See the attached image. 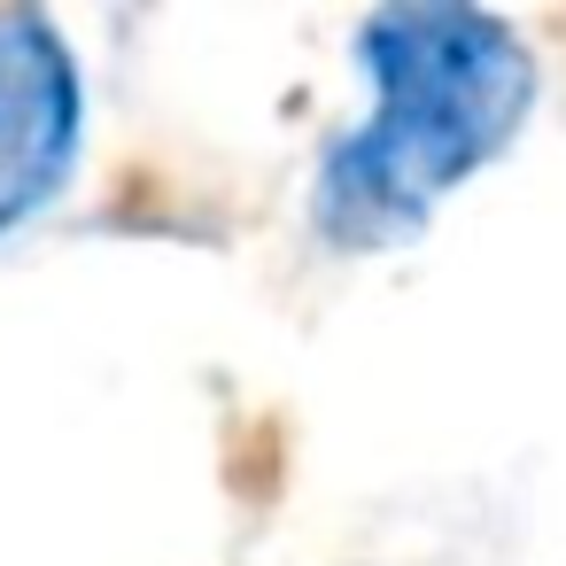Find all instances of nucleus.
Listing matches in <instances>:
<instances>
[{"mask_svg":"<svg viewBox=\"0 0 566 566\" xmlns=\"http://www.w3.org/2000/svg\"><path fill=\"white\" fill-rule=\"evenodd\" d=\"M365 117L326 140L311 226L326 249L365 256L411 241L473 171H489L535 109V48L512 17L465 0H396L357 24Z\"/></svg>","mask_w":566,"mask_h":566,"instance_id":"obj_1","label":"nucleus"},{"mask_svg":"<svg viewBox=\"0 0 566 566\" xmlns=\"http://www.w3.org/2000/svg\"><path fill=\"white\" fill-rule=\"evenodd\" d=\"M86 71L48 9H0V241L24 233L78 171Z\"/></svg>","mask_w":566,"mask_h":566,"instance_id":"obj_2","label":"nucleus"}]
</instances>
